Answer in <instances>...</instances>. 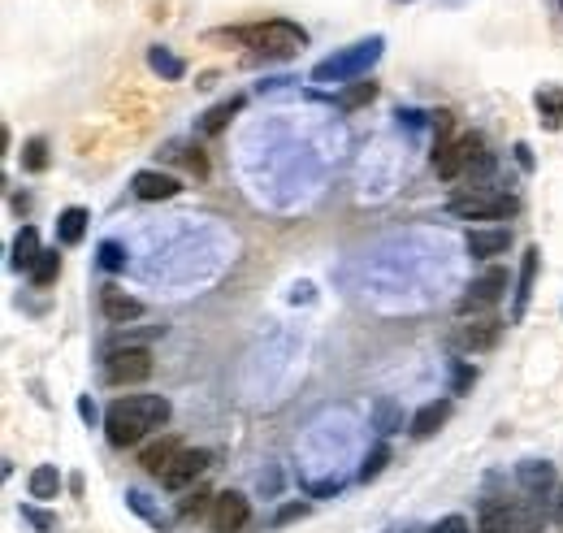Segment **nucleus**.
I'll list each match as a JSON object with an SVG mask.
<instances>
[{
	"instance_id": "obj_2",
	"label": "nucleus",
	"mask_w": 563,
	"mask_h": 533,
	"mask_svg": "<svg viewBox=\"0 0 563 533\" xmlns=\"http://www.w3.org/2000/svg\"><path fill=\"white\" fill-rule=\"evenodd\" d=\"M382 48H386L382 35L360 39V44H351L347 52H334V57H325L317 70H312V83H347V78H360L377 57H382Z\"/></svg>"
},
{
	"instance_id": "obj_32",
	"label": "nucleus",
	"mask_w": 563,
	"mask_h": 533,
	"mask_svg": "<svg viewBox=\"0 0 563 533\" xmlns=\"http://www.w3.org/2000/svg\"><path fill=\"white\" fill-rule=\"evenodd\" d=\"M373 96H377V87H373V83H356V87H351L347 96H343V104H347V109H356V104L373 100Z\"/></svg>"
},
{
	"instance_id": "obj_16",
	"label": "nucleus",
	"mask_w": 563,
	"mask_h": 533,
	"mask_svg": "<svg viewBox=\"0 0 563 533\" xmlns=\"http://www.w3.org/2000/svg\"><path fill=\"white\" fill-rule=\"evenodd\" d=\"M507 243H512L507 230H468V256H499Z\"/></svg>"
},
{
	"instance_id": "obj_12",
	"label": "nucleus",
	"mask_w": 563,
	"mask_h": 533,
	"mask_svg": "<svg viewBox=\"0 0 563 533\" xmlns=\"http://www.w3.org/2000/svg\"><path fill=\"white\" fill-rule=\"evenodd\" d=\"M447 416H451V399H434V403H425V408L412 416V434H416V438H434L438 429L447 425Z\"/></svg>"
},
{
	"instance_id": "obj_6",
	"label": "nucleus",
	"mask_w": 563,
	"mask_h": 533,
	"mask_svg": "<svg viewBox=\"0 0 563 533\" xmlns=\"http://www.w3.org/2000/svg\"><path fill=\"white\" fill-rule=\"evenodd\" d=\"M477 143H481V135H464V139L438 143V152H434V169H438V178H447V182H451V178L468 174V161H473Z\"/></svg>"
},
{
	"instance_id": "obj_1",
	"label": "nucleus",
	"mask_w": 563,
	"mask_h": 533,
	"mask_svg": "<svg viewBox=\"0 0 563 533\" xmlns=\"http://www.w3.org/2000/svg\"><path fill=\"white\" fill-rule=\"evenodd\" d=\"M169 421V399L165 395H126L109 403L104 412V434H109L113 447H135V442L148 434V429Z\"/></svg>"
},
{
	"instance_id": "obj_17",
	"label": "nucleus",
	"mask_w": 563,
	"mask_h": 533,
	"mask_svg": "<svg viewBox=\"0 0 563 533\" xmlns=\"http://www.w3.org/2000/svg\"><path fill=\"white\" fill-rule=\"evenodd\" d=\"M538 260H542V252H538V247H529V252H525V269H520V291H516V304H512V317L516 321L525 317V308H529L533 278H538Z\"/></svg>"
},
{
	"instance_id": "obj_36",
	"label": "nucleus",
	"mask_w": 563,
	"mask_h": 533,
	"mask_svg": "<svg viewBox=\"0 0 563 533\" xmlns=\"http://www.w3.org/2000/svg\"><path fill=\"white\" fill-rule=\"evenodd\" d=\"M304 512H308L304 503H291V507H282V512H278V525H286V520H295V516H304Z\"/></svg>"
},
{
	"instance_id": "obj_10",
	"label": "nucleus",
	"mask_w": 563,
	"mask_h": 533,
	"mask_svg": "<svg viewBox=\"0 0 563 533\" xmlns=\"http://www.w3.org/2000/svg\"><path fill=\"white\" fill-rule=\"evenodd\" d=\"M130 191H135L139 200H174L182 191V182L161 174V169H139V174L130 178Z\"/></svg>"
},
{
	"instance_id": "obj_21",
	"label": "nucleus",
	"mask_w": 563,
	"mask_h": 533,
	"mask_svg": "<svg viewBox=\"0 0 563 533\" xmlns=\"http://www.w3.org/2000/svg\"><path fill=\"white\" fill-rule=\"evenodd\" d=\"M57 490H61V473L52 464H39L35 473H31V499H57Z\"/></svg>"
},
{
	"instance_id": "obj_33",
	"label": "nucleus",
	"mask_w": 563,
	"mask_h": 533,
	"mask_svg": "<svg viewBox=\"0 0 563 533\" xmlns=\"http://www.w3.org/2000/svg\"><path fill=\"white\" fill-rule=\"evenodd\" d=\"M434 533H468V520L464 516H447V520H438Z\"/></svg>"
},
{
	"instance_id": "obj_11",
	"label": "nucleus",
	"mask_w": 563,
	"mask_h": 533,
	"mask_svg": "<svg viewBox=\"0 0 563 533\" xmlns=\"http://www.w3.org/2000/svg\"><path fill=\"white\" fill-rule=\"evenodd\" d=\"M100 312L113 325H126V321H139L143 317V304H139L135 295H126L122 286H104V291H100Z\"/></svg>"
},
{
	"instance_id": "obj_15",
	"label": "nucleus",
	"mask_w": 563,
	"mask_h": 533,
	"mask_svg": "<svg viewBox=\"0 0 563 533\" xmlns=\"http://www.w3.org/2000/svg\"><path fill=\"white\" fill-rule=\"evenodd\" d=\"M182 447H178V438H161V442H152V447H143V455H139V464L148 468L152 477H165V468L174 464V455H178Z\"/></svg>"
},
{
	"instance_id": "obj_8",
	"label": "nucleus",
	"mask_w": 563,
	"mask_h": 533,
	"mask_svg": "<svg viewBox=\"0 0 563 533\" xmlns=\"http://www.w3.org/2000/svg\"><path fill=\"white\" fill-rule=\"evenodd\" d=\"M208 464H213V455H208V451H200V447H182V451L174 455V464L165 468L161 486H169V490H182V486H191V481L200 477Z\"/></svg>"
},
{
	"instance_id": "obj_31",
	"label": "nucleus",
	"mask_w": 563,
	"mask_h": 533,
	"mask_svg": "<svg viewBox=\"0 0 563 533\" xmlns=\"http://www.w3.org/2000/svg\"><path fill=\"white\" fill-rule=\"evenodd\" d=\"M100 265L104 269H122L126 265V252L117 243H100Z\"/></svg>"
},
{
	"instance_id": "obj_35",
	"label": "nucleus",
	"mask_w": 563,
	"mask_h": 533,
	"mask_svg": "<svg viewBox=\"0 0 563 533\" xmlns=\"http://www.w3.org/2000/svg\"><path fill=\"white\" fill-rule=\"evenodd\" d=\"M473 382H477V373L468 369V364H455V390H468Z\"/></svg>"
},
{
	"instance_id": "obj_27",
	"label": "nucleus",
	"mask_w": 563,
	"mask_h": 533,
	"mask_svg": "<svg viewBox=\"0 0 563 533\" xmlns=\"http://www.w3.org/2000/svg\"><path fill=\"white\" fill-rule=\"evenodd\" d=\"M22 165H26V169H35V174H39V169H48V143H44V139H31V143H26Z\"/></svg>"
},
{
	"instance_id": "obj_18",
	"label": "nucleus",
	"mask_w": 563,
	"mask_h": 533,
	"mask_svg": "<svg viewBox=\"0 0 563 533\" xmlns=\"http://www.w3.org/2000/svg\"><path fill=\"white\" fill-rule=\"evenodd\" d=\"M520 486H525L529 494H546L555 486V468L546 460H525L520 464Z\"/></svg>"
},
{
	"instance_id": "obj_19",
	"label": "nucleus",
	"mask_w": 563,
	"mask_h": 533,
	"mask_svg": "<svg viewBox=\"0 0 563 533\" xmlns=\"http://www.w3.org/2000/svg\"><path fill=\"white\" fill-rule=\"evenodd\" d=\"M460 343L473 347V351L494 347V343H499V321H473V325H464V330H460Z\"/></svg>"
},
{
	"instance_id": "obj_26",
	"label": "nucleus",
	"mask_w": 563,
	"mask_h": 533,
	"mask_svg": "<svg viewBox=\"0 0 563 533\" xmlns=\"http://www.w3.org/2000/svg\"><path fill=\"white\" fill-rule=\"evenodd\" d=\"M386 460H390V447H386V442H377V447L369 451V455H364V468H360V477L364 481H373L377 473H382V468H386Z\"/></svg>"
},
{
	"instance_id": "obj_25",
	"label": "nucleus",
	"mask_w": 563,
	"mask_h": 533,
	"mask_svg": "<svg viewBox=\"0 0 563 533\" xmlns=\"http://www.w3.org/2000/svg\"><path fill=\"white\" fill-rule=\"evenodd\" d=\"M57 273H61V256H57V252H44V256H39V265L31 269V282L39 286V291H44V286L57 282Z\"/></svg>"
},
{
	"instance_id": "obj_9",
	"label": "nucleus",
	"mask_w": 563,
	"mask_h": 533,
	"mask_svg": "<svg viewBox=\"0 0 563 533\" xmlns=\"http://www.w3.org/2000/svg\"><path fill=\"white\" fill-rule=\"evenodd\" d=\"M247 516H252V507L239 490H226L213 499V533H239L247 525Z\"/></svg>"
},
{
	"instance_id": "obj_23",
	"label": "nucleus",
	"mask_w": 563,
	"mask_h": 533,
	"mask_svg": "<svg viewBox=\"0 0 563 533\" xmlns=\"http://www.w3.org/2000/svg\"><path fill=\"white\" fill-rule=\"evenodd\" d=\"M148 65H152V70L161 74V78H182V74H187L182 57H174L169 48H148Z\"/></svg>"
},
{
	"instance_id": "obj_24",
	"label": "nucleus",
	"mask_w": 563,
	"mask_h": 533,
	"mask_svg": "<svg viewBox=\"0 0 563 533\" xmlns=\"http://www.w3.org/2000/svg\"><path fill=\"white\" fill-rule=\"evenodd\" d=\"M538 109H542V117H546V126H559L563 122V87H546V91H538Z\"/></svg>"
},
{
	"instance_id": "obj_13",
	"label": "nucleus",
	"mask_w": 563,
	"mask_h": 533,
	"mask_svg": "<svg viewBox=\"0 0 563 533\" xmlns=\"http://www.w3.org/2000/svg\"><path fill=\"white\" fill-rule=\"evenodd\" d=\"M39 256H44V247H39V234L31 226H22L18 230V239H13V256H9V265L13 269H22V273H31L39 265Z\"/></svg>"
},
{
	"instance_id": "obj_3",
	"label": "nucleus",
	"mask_w": 563,
	"mask_h": 533,
	"mask_svg": "<svg viewBox=\"0 0 563 533\" xmlns=\"http://www.w3.org/2000/svg\"><path fill=\"white\" fill-rule=\"evenodd\" d=\"M234 39H243V44L260 48L265 57H295V52L308 44V35L299 31L295 22H282V18L260 22V26H243V31H234Z\"/></svg>"
},
{
	"instance_id": "obj_5",
	"label": "nucleus",
	"mask_w": 563,
	"mask_h": 533,
	"mask_svg": "<svg viewBox=\"0 0 563 533\" xmlns=\"http://www.w3.org/2000/svg\"><path fill=\"white\" fill-rule=\"evenodd\" d=\"M455 217H468V221H490V217H507L516 208L512 195H494V191H473V195H455L447 204Z\"/></svg>"
},
{
	"instance_id": "obj_28",
	"label": "nucleus",
	"mask_w": 563,
	"mask_h": 533,
	"mask_svg": "<svg viewBox=\"0 0 563 533\" xmlns=\"http://www.w3.org/2000/svg\"><path fill=\"white\" fill-rule=\"evenodd\" d=\"M213 499H217V494L195 490V494H187V499H182L178 512H182V516H204V512H208V503H213Z\"/></svg>"
},
{
	"instance_id": "obj_29",
	"label": "nucleus",
	"mask_w": 563,
	"mask_h": 533,
	"mask_svg": "<svg viewBox=\"0 0 563 533\" xmlns=\"http://www.w3.org/2000/svg\"><path fill=\"white\" fill-rule=\"evenodd\" d=\"M126 503H130V507H135V512H143V516H148V520H152V525H156V529H161V533H165V516H161V512H152V507H148V494H139V490H130V494H126Z\"/></svg>"
},
{
	"instance_id": "obj_14",
	"label": "nucleus",
	"mask_w": 563,
	"mask_h": 533,
	"mask_svg": "<svg viewBox=\"0 0 563 533\" xmlns=\"http://www.w3.org/2000/svg\"><path fill=\"white\" fill-rule=\"evenodd\" d=\"M477 533H516V520H512V507L503 499H486L481 503V525Z\"/></svg>"
},
{
	"instance_id": "obj_20",
	"label": "nucleus",
	"mask_w": 563,
	"mask_h": 533,
	"mask_svg": "<svg viewBox=\"0 0 563 533\" xmlns=\"http://www.w3.org/2000/svg\"><path fill=\"white\" fill-rule=\"evenodd\" d=\"M57 234H61V243H83V234H87V208H65V213L57 217Z\"/></svg>"
},
{
	"instance_id": "obj_38",
	"label": "nucleus",
	"mask_w": 563,
	"mask_h": 533,
	"mask_svg": "<svg viewBox=\"0 0 563 533\" xmlns=\"http://www.w3.org/2000/svg\"><path fill=\"white\" fill-rule=\"evenodd\" d=\"M551 516L563 525V486H559V494H555V503H551Z\"/></svg>"
},
{
	"instance_id": "obj_30",
	"label": "nucleus",
	"mask_w": 563,
	"mask_h": 533,
	"mask_svg": "<svg viewBox=\"0 0 563 533\" xmlns=\"http://www.w3.org/2000/svg\"><path fill=\"white\" fill-rule=\"evenodd\" d=\"M377 425H382V434H395V429H399V412H395V403H390V399L377 403Z\"/></svg>"
},
{
	"instance_id": "obj_22",
	"label": "nucleus",
	"mask_w": 563,
	"mask_h": 533,
	"mask_svg": "<svg viewBox=\"0 0 563 533\" xmlns=\"http://www.w3.org/2000/svg\"><path fill=\"white\" fill-rule=\"evenodd\" d=\"M243 109V96H230L226 104H217V109H208L204 113V122H200V135H217V130H226V122L234 113Z\"/></svg>"
},
{
	"instance_id": "obj_37",
	"label": "nucleus",
	"mask_w": 563,
	"mask_h": 533,
	"mask_svg": "<svg viewBox=\"0 0 563 533\" xmlns=\"http://www.w3.org/2000/svg\"><path fill=\"white\" fill-rule=\"evenodd\" d=\"M78 416H83V421H96V408H91V399H78Z\"/></svg>"
},
{
	"instance_id": "obj_34",
	"label": "nucleus",
	"mask_w": 563,
	"mask_h": 533,
	"mask_svg": "<svg viewBox=\"0 0 563 533\" xmlns=\"http://www.w3.org/2000/svg\"><path fill=\"white\" fill-rule=\"evenodd\" d=\"M22 516L31 520L35 529H44V533H52V516H44V512H35V507H22Z\"/></svg>"
},
{
	"instance_id": "obj_7",
	"label": "nucleus",
	"mask_w": 563,
	"mask_h": 533,
	"mask_svg": "<svg viewBox=\"0 0 563 533\" xmlns=\"http://www.w3.org/2000/svg\"><path fill=\"white\" fill-rule=\"evenodd\" d=\"M503 291H507V273L503 269H490V273H481V278L468 286V295L460 299V317H468V312H486V308H494L503 299Z\"/></svg>"
},
{
	"instance_id": "obj_4",
	"label": "nucleus",
	"mask_w": 563,
	"mask_h": 533,
	"mask_svg": "<svg viewBox=\"0 0 563 533\" xmlns=\"http://www.w3.org/2000/svg\"><path fill=\"white\" fill-rule=\"evenodd\" d=\"M152 377V351L148 347H122L104 360V382L109 386H139Z\"/></svg>"
}]
</instances>
